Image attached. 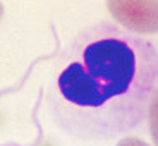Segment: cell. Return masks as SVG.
Listing matches in <instances>:
<instances>
[{
    "label": "cell",
    "mask_w": 158,
    "mask_h": 146,
    "mask_svg": "<svg viewBox=\"0 0 158 146\" xmlns=\"http://www.w3.org/2000/svg\"><path fill=\"white\" fill-rule=\"evenodd\" d=\"M156 88L158 48L102 21L69 47L50 100L52 114L76 138H115L144 120Z\"/></svg>",
    "instance_id": "1"
},
{
    "label": "cell",
    "mask_w": 158,
    "mask_h": 146,
    "mask_svg": "<svg viewBox=\"0 0 158 146\" xmlns=\"http://www.w3.org/2000/svg\"><path fill=\"white\" fill-rule=\"evenodd\" d=\"M107 9L124 29L136 33L158 31V2L156 0H108Z\"/></svg>",
    "instance_id": "2"
},
{
    "label": "cell",
    "mask_w": 158,
    "mask_h": 146,
    "mask_svg": "<svg viewBox=\"0 0 158 146\" xmlns=\"http://www.w3.org/2000/svg\"><path fill=\"white\" fill-rule=\"evenodd\" d=\"M148 120H150V134L155 146H158V88L155 90L148 105Z\"/></svg>",
    "instance_id": "3"
},
{
    "label": "cell",
    "mask_w": 158,
    "mask_h": 146,
    "mask_svg": "<svg viewBox=\"0 0 158 146\" xmlns=\"http://www.w3.org/2000/svg\"><path fill=\"white\" fill-rule=\"evenodd\" d=\"M117 146H150V144L136 138H126V139H120Z\"/></svg>",
    "instance_id": "4"
},
{
    "label": "cell",
    "mask_w": 158,
    "mask_h": 146,
    "mask_svg": "<svg viewBox=\"0 0 158 146\" xmlns=\"http://www.w3.org/2000/svg\"><path fill=\"white\" fill-rule=\"evenodd\" d=\"M2 14H4V7H2V4H0V17H2Z\"/></svg>",
    "instance_id": "5"
}]
</instances>
